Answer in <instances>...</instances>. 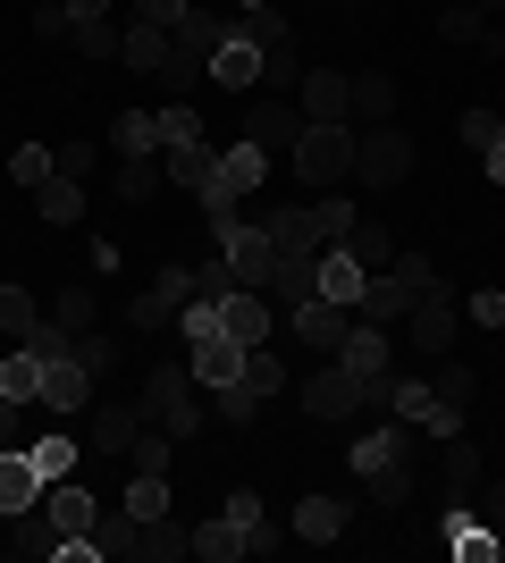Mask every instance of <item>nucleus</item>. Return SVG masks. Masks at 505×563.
Here are the masks:
<instances>
[{
  "mask_svg": "<svg viewBox=\"0 0 505 563\" xmlns=\"http://www.w3.org/2000/svg\"><path fill=\"white\" fill-rule=\"evenodd\" d=\"M18 412H25V404H9V396H0V446H25V438H18Z\"/></svg>",
  "mask_w": 505,
  "mask_h": 563,
  "instance_id": "obj_58",
  "label": "nucleus"
},
{
  "mask_svg": "<svg viewBox=\"0 0 505 563\" xmlns=\"http://www.w3.org/2000/svg\"><path fill=\"white\" fill-rule=\"evenodd\" d=\"M194 555H202V563H237V555H244V530H237L228 514L194 521Z\"/></svg>",
  "mask_w": 505,
  "mask_h": 563,
  "instance_id": "obj_33",
  "label": "nucleus"
},
{
  "mask_svg": "<svg viewBox=\"0 0 505 563\" xmlns=\"http://www.w3.org/2000/svg\"><path fill=\"white\" fill-rule=\"evenodd\" d=\"M152 194H161V161H119V202H152Z\"/></svg>",
  "mask_w": 505,
  "mask_h": 563,
  "instance_id": "obj_42",
  "label": "nucleus"
},
{
  "mask_svg": "<svg viewBox=\"0 0 505 563\" xmlns=\"http://www.w3.org/2000/svg\"><path fill=\"white\" fill-rule=\"evenodd\" d=\"M380 118H396V76H387V68H362L354 76V126H380Z\"/></svg>",
  "mask_w": 505,
  "mask_h": 563,
  "instance_id": "obj_29",
  "label": "nucleus"
},
{
  "mask_svg": "<svg viewBox=\"0 0 505 563\" xmlns=\"http://www.w3.org/2000/svg\"><path fill=\"white\" fill-rule=\"evenodd\" d=\"M219 253H228L237 286H270V269H278V244H270V228H262V219H244L237 235H219Z\"/></svg>",
  "mask_w": 505,
  "mask_h": 563,
  "instance_id": "obj_15",
  "label": "nucleus"
},
{
  "mask_svg": "<svg viewBox=\"0 0 505 563\" xmlns=\"http://www.w3.org/2000/svg\"><path fill=\"white\" fill-rule=\"evenodd\" d=\"M119 514H127V521H161V514H168V471H135V479H127V496H119Z\"/></svg>",
  "mask_w": 505,
  "mask_h": 563,
  "instance_id": "obj_32",
  "label": "nucleus"
},
{
  "mask_svg": "<svg viewBox=\"0 0 505 563\" xmlns=\"http://www.w3.org/2000/svg\"><path fill=\"white\" fill-rule=\"evenodd\" d=\"M312 211H320V235H329V244H337L345 228H354V202H337V194H320Z\"/></svg>",
  "mask_w": 505,
  "mask_h": 563,
  "instance_id": "obj_53",
  "label": "nucleus"
},
{
  "mask_svg": "<svg viewBox=\"0 0 505 563\" xmlns=\"http://www.w3.org/2000/svg\"><path fill=\"white\" fill-rule=\"evenodd\" d=\"M43 505V471H34V454L25 446H0V521H18Z\"/></svg>",
  "mask_w": 505,
  "mask_h": 563,
  "instance_id": "obj_19",
  "label": "nucleus"
},
{
  "mask_svg": "<svg viewBox=\"0 0 505 563\" xmlns=\"http://www.w3.org/2000/svg\"><path fill=\"white\" fill-rule=\"evenodd\" d=\"M270 547H287V530H278V521H253V530H244V555H270Z\"/></svg>",
  "mask_w": 505,
  "mask_h": 563,
  "instance_id": "obj_56",
  "label": "nucleus"
},
{
  "mask_svg": "<svg viewBox=\"0 0 505 563\" xmlns=\"http://www.w3.org/2000/svg\"><path fill=\"white\" fill-rule=\"evenodd\" d=\"M68 43H76V51H85V59H119V43H127V25H110V18H94V25H76Z\"/></svg>",
  "mask_w": 505,
  "mask_h": 563,
  "instance_id": "obj_43",
  "label": "nucleus"
},
{
  "mask_svg": "<svg viewBox=\"0 0 505 563\" xmlns=\"http://www.w3.org/2000/svg\"><path fill=\"white\" fill-rule=\"evenodd\" d=\"M387 353H396V336L371 329V320H354V329H345V345H337V362H345L362 387H387Z\"/></svg>",
  "mask_w": 505,
  "mask_h": 563,
  "instance_id": "obj_18",
  "label": "nucleus"
},
{
  "mask_svg": "<svg viewBox=\"0 0 505 563\" xmlns=\"http://www.w3.org/2000/svg\"><path fill=\"white\" fill-rule=\"evenodd\" d=\"M85 404H94V371H85L76 353H43V412L68 421V412H85Z\"/></svg>",
  "mask_w": 505,
  "mask_h": 563,
  "instance_id": "obj_10",
  "label": "nucleus"
},
{
  "mask_svg": "<svg viewBox=\"0 0 505 563\" xmlns=\"http://www.w3.org/2000/svg\"><path fill=\"white\" fill-rule=\"evenodd\" d=\"M34 329H43V303H34L25 286H0V336H18V345H25Z\"/></svg>",
  "mask_w": 505,
  "mask_h": 563,
  "instance_id": "obj_34",
  "label": "nucleus"
},
{
  "mask_svg": "<svg viewBox=\"0 0 505 563\" xmlns=\"http://www.w3.org/2000/svg\"><path fill=\"white\" fill-rule=\"evenodd\" d=\"M244 387H253V396H287V362H278V353H270V345H253V353H244Z\"/></svg>",
  "mask_w": 505,
  "mask_h": 563,
  "instance_id": "obj_40",
  "label": "nucleus"
},
{
  "mask_svg": "<svg viewBox=\"0 0 505 563\" xmlns=\"http://www.w3.org/2000/svg\"><path fill=\"white\" fill-rule=\"evenodd\" d=\"M405 345L421 353V362H438V353H455V303L447 295H430V303L405 311Z\"/></svg>",
  "mask_w": 505,
  "mask_h": 563,
  "instance_id": "obj_17",
  "label": "nucleus"
},
{
  "mask_svg": "<svg viewBox=\"0 0 505 563\" xmlns=\"http://www.w3.org/2000/svg\"><path fill=\"white\" fill-rule=\"evenodd\" d=\"M194 295H202V303H219V295H237V269H228V253L194 261Z\"/></svg>",
  "mask_w": 505,
  "mask_h": 563,
  "instance_id": "obj_44",
  "label": "nucleus"
},
{
  "mask_svg": "<svg viewBox=\"0 0 505 563\" xmlns=\"http://www.w3.org/2000/svg\"><path fill=\"white\" fill-rule=\"evenodd\" d=\"M0 396L9 404H43V353L34 345H18L9 362H0Z\"/></svg>",
  "mask_w": 505,
  "mask_h": 563,
  "instance_id": "obj_30",
  "label": "nucleus"
},
{
  "mask_svg": "<svg viewBox=\"0 0 505 563\" xmlns=\"http://www.w3.org/2000/svg\"><path fill=\"white\" fill-rule=\"evenodd\" d=\"M51 177V143H18L9 152V186H43Z\"/></svg>",
  "mask_w": 505,
  "mask_h": 563,
  "instance_id": "obj_45",
  "label": "nucleus"
},
{
  "mask_svg": "<svg viewBox=\"0 0 505 563\" xmlns=\"http://www.w3.org/2000/svg\"><path fill=\"white\" fill-rule=\"evenodd\" d=\"M438 34H447V43H481V34H488V9H447Z\"/></svg>",
  "mask_w": 505,
  "mask_h": 563,
  "instance_id": "obj_49",
  "label": "nucleus"
},
{
  "mask_svg": "<svg viewBox=\"0 0 505 563\" xmlns=\"http://www.w3.org/2000/svg\"><path fill=\"white\" fill-rule=\"evenodd\" d=\"M295 110H304V126H354V76L345 68H304Z\"/></svg>",
  "mask_w": 505,
  "mask_h": 563,
  "instance_id": "obj_7",
  "label": "nucleus"
},
{
  "mask_svg": "<svg viewBox=\"0 0 505 563\" xmlns=\"http://www.w3.org/2000/svg\"><path fill=\"white\" fill-rule=\"evenodd\" d=\"M244 135L262 143V152H295V135H304V110H295L287 93H270V101H253V118H244Z\"/></svg>",
  "mask_w": 505,
  "mask_h": 563,
  "instance_id": "obj_21",
  "label": "nucleus"
},
{
  "mask_svg": "<svg viewBox=\"0 0 505 563\" xmlns=\"http://www.w3.org/2000/svg\"><path fill=\"white\" fill-rule=\"evenodd\" d=\"M51 329H68V336L94 329V286H59L51 295Z\"/></svg>",
  "mask_w": 505,
  "mask_h": 563,
  "instance_id": "obj_38",
  "label": "nucleus"
},
{
  "mask_svg": "<svg viewBox=\"0 0 505 563\" xmlns=\"http://www.w3.org/2000/svg\"><path fill=\"white\" fill-rule=\"evenodd\" d=\"M430 387H438V404H472V396H481V378H472V362H447V353L430 362Z\"/></svg>",
  "mask_w": 505,
  "mask_h": 563,
  "instance_id": "obj_41",
  "label": "nucleus"
},
{
  "mask_svg": "<svg viewBox=\"0 0 505 563\" xmlns=\"http://www.w3.org/2000/svg\"><path fill=\"white\" fill-rule=\"evenodd\" d=\"M168 143H202V118H194L186 101H168V110H161V152H168Z\"/></svg>",
  "mask_w": 505,
  "mask_h": 563,
  "instance_id": "obj_47",
  "label": "nucleus"
},
{
  "mask_svg": "<svg viewBox=\"0 0 505 563\" xmlns=\"http://www.w3.org/2000/svg\"><path fill=\"white\" fill-rule=\"evenodd\" d=\"M25 454H34V471H43V488H51V479H76L85 438H76V429H43V438H25Z\"/></svg>",
  "mask_w": 505,
  "mask_h": 563,
  "instance_id": "obj_22",
  "label": "nucleus"
},
{
  "mask_svg": "<svg viewBox=\"0 0 505 563\" xmlns=\"http://www.w3.org/2000/svg\"><path fill=\"white\" fill-rule=\"evenodd\" d=\"M253 412H262V396H253L244 378H228V387H211V421H228V429H253Z\"/></svg>",
  "mask_w": 505,
  "mask_h": 563,
  "instance_id": "obj_36",
  "label": "nucleus"
},
{
  "mask_svg": "<svg viewBox=\"0 0 505 563\" xmlns=\"http://www.w3.org/2000/svg\"><path fill=\"white\" fill-rule=\"evenodd\" d=\"M59 9H68L76 25H94V18H110V9H119V0H59Z\"/></svg>",
  "mask_w": 505,
  "mask_h": 563,
  "instance_id": "obj_57",
  "label": "nucleus"
},
{
  "mask_svg": "<svg viewBox=\"0 0 505 563\" xmlns=\"http://www.w3.org/2000/svg\"><path fill=\"white\" fill-rule=\"evenodd\" d=\"M119 59H127V68H135V76H168V68H177V43H168L161 25H127Z\"/></svg>",
  "mask_w": 505,
  "mask_h": 563,
  "instance_id": "obj_25",
  "label": "nucleus"
},
{
  "mask_svg": "<svg viewBox=\"0 0 505 563\" xmlns=\"http://www.w3.org/2000/svg\"><path fill=\"white\" fill-rule=\"evenodd\" d=\"M497 135H505V118H497Z\"/></svg>",
  "mask_w": 505,
  "mask_h": 563,
  "instance_id": "obj_61",
  "label": "nucleus"
},
{
  "mask_svg": "<svg viewBox=\"0 0 505 563\" xmlns=\"http://www.w3.org/2000/svg\"><path fill=\"white\" fill-rule=\"evenodd\" d=\"M135 429H144V404H85V454H127L135 446Z\"/></svg>",
  "mask_w": 505,
  "mask_h": 563,
  "instance_id": "obj_13",
  "label": "nucleus"
},
{
  "mask_svg": "<svg viewBox=\"0 0 505 563\" xmlns=\"http://www.w3.org/2000/svg\"><path fill=\"white\" fill-rule=\"evenodd\" d=\"M413 446H421V429L396 421V412L380 429H354V471L371 488V505H413Z\"/></svg>",
  "mask_w": 505,
  "mask_h": 563,
  "instance_id": "obj_1",
  "label": "nucleus"
},
{
  "mask_svg": "<svg viewBox=\"0 0 505 563\" xmlns=\"http://www.w3.org/2000/svg\"><path fill=\"white\" fill-rule=\"evenodd\" d=\"M144 421H161L177 446H186L194 429L211 421V396H194V371H177V362H161V371L144 378Z\"/></svg>",
  "mask_w": 505,
  "mask_h": 563,
  "instance_id": "obj_2",
  "label": "nucleus"
},
{
  "mask_svg": "<svg viewBox=\"0 0 505 563\" xmlns=\"http://www.w3.org/2000/svg\"><path fill=\"white\" fill-rule=\"evenodd\" d=\"M396 286H405L413 303H430V295H447V278H438L430 253H396Z\"/></svg>",
  "mask_w": 505,
  "mask_h": 563,
  "instance_id": "obj_35",
  "label": "nucleus"
},
{
  "mask_svg": "<svg viewBox=\"0 0 505 563\" xmlns=\"http://www.w3.org/2000/svg\"><path fill=\"white\" fill-rule=\"evenodd\" d=\"M337 244H345V253H354L362 269H387V261H396V244H387V228H371V219H354V228L337 235Z\"/></svg>",
  "mask_w": 505,
  "mask_h": 563,
  "instance_id": "obj_37",
  "label": "nucleus"
},
{
  "mask_svg": "<svg viewBox=\"0 0 505 563\" xmlns=\"http://www.w3.org/2000/svg\"><path fill=\"white\" fill-rule=\"evenodd\" d=\"M362 278H371V269H362L345 244H320V295H329V303L354 311V303H362Z\"/></svg>",
  "mask_w": 505,
  "mask_h": 563,
  "instance_id": "obj_24",
  "label": "nucleus"
},
{
  "mask_svg": "<svg viewBox=\"0 0 505 563\" xmlns=\"http://www.w3.org/2000/svg\"><path fill=\"white\" fill-rule=\"evenodd\" d=\"M219 514L237 521V530H253V521H262V496H253V488H228V505H219Z\"/></svg>",
  "mask_w": 505,
  "mask_h": 563,
  "instance_id": "obj_55",
  "label": "nucleus"
},
{
  "mask_svg": "<svg viewBox=\"0 0 505 563\" xmlns=\"http://www.w3.org/2000/svg\"><path fill=\"white\" fill-rule=\"evenodd\" d=\"M94 161H101L94 143H59V152H51V168H59V177H85V168H94Z\"/></svg>",
  "mask_w": 505,
  "mask_h": 563,
  "instance_id": "obj_54",
  "label": "nucleus"
},
{
  "mask_svg": "<svg viewBox=\"0 0 505 563\" xmlns=\"http://www.w3.org/2000/svg\"><path fill=\"white\" fill-rule=\"evenodd\" d=\"M161 177H168V186H177V194H202V186H211V177H219V152H211V143H168Z\"/></svg>",
  "mask_w": 505,
  "mask_h": 563,
  "instance_id": "obj_23",
  "label": "nucleus"
},
{
  "mask_svg": "<svg viewBox=\"0 0 505 563\" xmlns=\"http://www.w3.org/2000/svg\"><path fill=\"white\" fill-rule=\"evenodd\" d=\"M76 362H85V371H119V336H94V329H85V336H76Z\"/></svg>",
  "mask_w": 505,
  "mask_h": 563,
  "instance_id": "obj_48",
  "label": "nucleus"
},
{
  "mask_svg": "<svg viewBox=\"0 0 505 563\" xmlns=\"http://www.w3.org/2000/svg\"><path fill=\"white\" fill-rule=\"evenodd\" d=\"M34 202H43L51 228H76V219H85V177H59V168H51L43 186H34Z\"/></svg>",
  "mask_w": 505,
  "mask_h": 563,
  "instance_id": "obj_28",
  "label": "nucleus"
},
{
  "mask_svg": "<svg viewBox=\"0 0 505 563\" xmlns=\"http://www.w3.org/2000/svg\"><path fill=\"white\" fill-rule=\"evenodd\" d=\"M244 336H228V329H211V336H194L186 345V371H194V387H228V378H244Z\"/></svg>",
  "mask_w": 505,
  "mask_h": 563,
  "instance_id": "obj_12",
  "label": "nucleus"
},
{
  "mask_svg": "<svg viewBox=\"0 0 505 563\" xmlns=\"http://www.w3.org/2000/svg\"><path fill=\"white\" fill-rule=\"evenodd\" d=\"M177 18H186V0H135V18H127V25H161V34H177Z\"/></svg>",
  "mask_w": 505,
  "mask_h": 563,
  "instance_id": "obj_51",
  "label": "nucleus"
},
{
  "mask_svg": "<svg viewBox=\"0 0 505 563\" xmlns=\"http://www.w3.org/2000/svg\"><path fill=\"white\" fill-rule=\"evenodd\" d=\"M438 539L455 547L463 563H497L505 555V530L481 514V505H447V514H438Z\"/></svg>",
  "mask_w": 505,
  "mask_h": 563,
  "instance_id": "obj_9",
  "label": "nucleus"
},
{
  "mask_svg": "<svg viewBox=\"0 0 505 563\" xmlns=\"http://www.w3.org/2000/svg\"><path fill=\"white\" fill-rule=\"evenodd\" d=\"M262 177H270V152H262L253 135L219 152V186H228V194H262Z\"/></svg>",
  "mask_w": 505,
  "mask_h": 563,
  "instance_id": "obj_26",
  "label": "nucleus"
},
{
  "mask_svg": "<svg viewBox=\"0 0 505 563\" xmlns=\"http://www.w3.org/2000/svg\"><path fill=\"white\" fill-rule=\"evenodd\" d=\"M287 161H295V177L312 194H329L337 177H354V126H304Z\"/></svg>",
  "mask_w": 505,
  "mask_h": 563,
  "instance_id": "obj_3",
  "label": "nucleus"
},
{
  "mask_svg": "<svg viewBox=\"0 0 505 563\" xmlns=\"http://www.w3.org/2000/svg\"><path fill=\"white\" fill-rule=\"evenodd\" d=\"M455 143H463V152H488V143H497V110H463L455 118Z\"/></svg>",
  "mask_w": 505,
  "mask_h": 563,
  "instance_id": "obj_46",
  "label": "nucleus"
},
{
  "mask_svg": "<svg viewBox=\"0 0 505 563\" xmlns=\"http://www.w3.org/2000/svg\"><path fill=\"white\" fill-rule=\"evenodd\" d=\"M228 34H237V9H186V18H177V34H168V43H177L168 85H194V76L211 68V51L228 43Z\"/></svg>",
  "mask_w": 505,
  "mask_h": 563,
  "instance_id": "obj_4",
  "label": "nucleus"
},
{
  "mask_svg": "<svg viewBox=\"0 0 505 563\" xmlns=\"http://www.w3.org/2000/svg\"><path fill=\"white\" fill-rule=\"evenodd\" d=\"M295 539L337 547V539H345V505H337V496H304V505H295Z\"/></svg>",
  "mask_w": 505,
  "mask_h": 563,
  "instance_id": "obj_27",
  "label": "nucleus"
},
{
  "mask_svg": "<svg viewBox=\"0 0 505 563\" xmlns=\"http://www.w3.org/2000/svg\"><path fill=\"white\" fill-rule=\"evenodd\" d=\"M463 320H472V329H505V286H481V295L463 303Z\"/></svg>",
  "mask_w": 505,
  "mask_h": 563,
  "instance_id": "obj_50",
  "label": "nucleus"
},
{
  "mask_svg": "<svg viewBox=\"0 0 505 563\" xmlns=\"http://www.w3.org/2000/svg\"><path fill=\"white\" fill-rule=\"evenodd\" d=\"M43 514H51L59 539H76V530H94V521H101V496L85 488V479H51V488H43Z\"/></svg>",
  "mask_w": 505,
  "mask_h": 563,
  "instance_id": "obj_20",
  "label": "nucleus"
},
{
  "mask_svg": "<svg viewBox=\"0 0 505 563\" xmlns=\"http://www.w3.org/2000/svg\"><path fill=\"white\" fill-rule=\"evenodd\" d=\"M110 143H119V161H144V152H161V110H119Z\"/></svg>",
  "mask_w": 505,
  "mask_h": 563,
  "instance_id": "obj_31",
  "label": "nucleus"
},
{
  "mask_svg": "<svg viewBox=\"0 0 505 563\" xmlns=\"http://www.w3.org/2000/svg\"><path fill=\"white\" fill-rule=\"evenodd\" d=\"M354 177H362V186H396V177H413V135L396 126V118L354 126Z\"/></svg>",
  "mask_w": 505,
  "mask_h": 563,
  "instance_id": "obj_5",
  "label": "nucleus"
},
{
  "mask_svg": "<svg viewBox=\"0 0 505 563\" xmlns=\"http://www.w3.org/2000/svg\"><path fill=\"white\" fill-rule=\"evenodd\" d=\"M219 329L244 336V345H270L278 336V303H270L262 286H237V295H219Z\"/></svg>",
  "mask_w": 505,
  "mask_h": 563,
  "instance_id": "obj_14",
  "label": "nucleus"
},
{
  "mask_svg": "<svg viewBox=\"0 0 505 563\" xmlns=\"http://www.w3.org/2000/svg\"><path fill=\"white\" fill-rule=\"evenodd\" d=\"M194 303V261H177V269H152V286L127 303V329H177V311Z\"/></svg>",
  "mask_w": 505,
  "mask_h": 563,
  "instance_id": "obj_6",
  "label": "nucleus"
},
{
  "mask_svg": "<svg viewBox=\"0 0 505 563\" xmlns=\"http://www.w3.org/2000/svg\"><path fill=\"white\" fill-rule=\"evenodd\" d=\"M202 76H211L219 93H253V85L270 76V59H262V43H253V34L237 25V34H228V43L211 51V68H202Z\"/></svg>",
  "mask_w": 505,
  "mask_h": 563,
  "instance_id": "obj_11",
  "label": "nucleus"
},
{
  "mask_svg": "<svg viewBox=\"0 0 505 563\" xmlns=\"http://www.w3.org/2000/svg\"><path fill=\"white\" fill-rule=\"evenodd\" d=\"M244 9H253V0H244Z\"/></svg>",
  "mask_w": 505,
  "mask_h": 563,
  "instance_id": "obj_62",
  "label": "nucleus"
},
{
  "mask_svg": "<svg viewBox=\"0 0 505 563\" xmlns=\"http://www.w3.org/2000/svg\"><path fill=\"white\" fill-rule=\"evenodd\" d=\"M270 228V244H278V261L287 253H320V244H329V235H320V211L312 202H278V211H253Z\"/></svg>",
  "mask_w": 505,
  "mask_h": 563,
  "instance_id": "obj_16",
  "label": "nucleus"
},
{
  "mask_svg": "<svg viewBox=\"0 0 505 563\" xmlns=\"http://www.w3.org/2000/svg\"><path fill=\"white\" fill-rule=\"evenodd\" d=\"M127 463H135V471H168V463H177V438H168L161 421H144V429H135V446H127Z\"/></svg>",
  "mask_w": 505,
  "mask_h": 563,
  "instance_id": "obj_39",
  "label": "nucleus"
},
{
  "mask_svg": "<svg viewBox=\"0 0 505 563\" xmlns=\"http://www.w3.org/2000/svg\"><path fill=\"white\" fill-rule=\"evenodd\" d=\"M345 329H354V311L329 303V295H304V303H287V336H295V345H312V362L345 345Z\"/></svg>",
  "mask_w": 505,
  "mask_h": 563,
  "instance_id": "obj_8",
  "label": "nucleus"
},
{
  "mask_svg": "<svg viewBox=\"0 0 505 563\" xmlns=\"http://www.w3.org/2000/svg\"><path fill=\"white\" fill-rule=\"evenodd\" d=\"M481 168H488V177H497V186H505V135H497V143H488V152H481Z\"/></svg>",
  "mask_w": 505,
  "mask_h": 563,
  "instance_id": "obj_59",
  "label": "nucleus"
},
{
  "mask_svg": "<svg viewBox=\"0 0 505 563\" xmlns=\"http://www.w3.org/2000/svg\"><path fill=\"white\" fill-rule=\"evenodd\" d=\"M472 9H505V0H472Z\"/></svg>",
  "mask_w": 505,
  "mask_h": 563,
  "instance_id": "obj_60",
  "label": "nucleus"
},
{
  "mask_svg": "<svg viewBox=\"0 0 505 563\" xmlns=\"http://www.w3.org/2000/svg\"><path fill=\"white\" fill-rule=\"evenodd\" d=\"M34 34H43V43H68V34H76V18L59 9V0H43V9H34Z\"/></svg>",
  "mask_w": 505,
  "mask_h": 563,
  "instance_id": "obj_52",
  "label": "nucleus"
}]
</instances>
